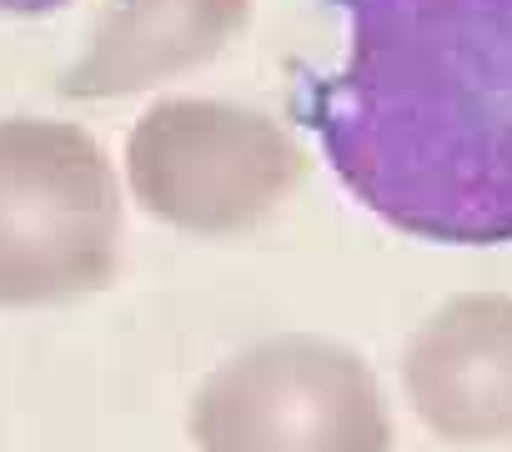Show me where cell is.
I'll use <instances>...</instances> for the list:
<instances>
[{
  "label": "cell",
  "mask_w": 512,
  "mask_h": 452,
  "mask_svg": "<svg viewBox=\"0 0 512 452\" xmlns=\"http://www.w3.org/2000/svg\"><path fill=\"white\" fill-rule=\"evenodd\" d=\"M347 51L302 126L387 226L447 247L512 242V0H332Z\"/></svg>",
  "instance_id": "obj_1"
},
{
  "label": "cell",
  "mask_w": 512,
  "mask_h": 452,
  "mask_svg": "<svg viewBox=\"0 0 512 452\" xmlns=\"http://www.w3.org/2000/svg\"><path fill=\"white\" fill-rule=\"evenodd\" d=\"M121 191L71 121L0 116V307H51L111 282Z\"/></svg>",
  "instance_id": "obj_2"
},
{
  "label": "cell",
  "mask_w": 512,
  "mask_h": 452,
  "mask_svg": "<svg viewBox=\"0 0 512 452\" xmlns=\"http://www.w3.org/2000/svg\"><path fill=\"white\" fill-rule=\"evenodd\" d=\"M196 452H392L382 387L347 347L282 337L231 357L191 402Z\"/></svg>",
  "instance_id": "obj_3"
},
{
  "label": "cell",
  "mask_w": 512,
  "mask_h": 452,
  "mask_svg": "<svg viewBox=\"0 0 512 452\" xmlns=\"http://www.w3.org/2000/svg\"><path fill=\"white\" fill-rule=\"evenodd\" d=\"M136 201L186 232H241L262 221L302 176L292 141L262 121L211 101H166L126 141Z\"/></svg>",
  "instance_id": "obj_4"
},
{
  "label": "cell",
  "mask_w": 512,
  "mask_h": 452,
  "mask_svg": "<svg viewBox=\"0 0 512 452\" xmlns=\"http://www.w3.org/2000/svg\"><path fill=\"white\" fill-rule=\"evenodd\" d=\"M412 407L457 442L512 432V302L467 297L407 347Z\"/></svg>",
  "instance_id": "obj_5"
},
{
  "label": "cell",
  "mask_w": 512,
  "mask_h": 452,
  "mask_svg": "<svg viewBox=\"0 0 512 452\" xmlns=\"http://www.w3.org/2000/svg\"><path fill=\"white\" fill-rule=\"evenodd\" d=\"M241 21V0H106L86 31L66 91L71 96H126L181 66L211 56Z\"/></svg>",
  "instance_id": "obj_6"
},
{
  "label": "cell",
  "mask_w": 512,
  "mask_h": 452,
  "mask_svg": "<svg viewBox=\"0 0 512 452\" xmlns=\"http://www.w3.org/2000/svg\"><path fill=\"white\" fill-rule=\"evenodd\" d=\"M56 6H71V0H0V16H46Z\"/></svg>",
  "instance_id": "obj_7"
}]
</instances>
